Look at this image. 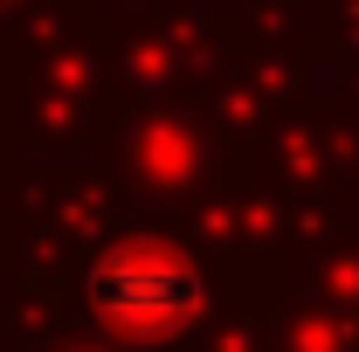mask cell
<instances>
[{
    "label": "cell",
    "mask_w": 359,
    "mask_h": 352,
    "mask_svg": "<svg viewBox=\"0 0 359 352\" xmlns=\"http://www.w3.org/2000/svg\"><path fill=\"white\" fill-rule=\"evenodd\" d=\"M83 304L118 339H173L208 311V276L173 242H118L83 276Z\"/></svg>",
    "instance_id": "1"
}]
</instances>
